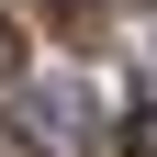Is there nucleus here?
I'll use <instances>...</instances> for the list:
<instances>
[{"label":"nucleus","instance_id":"obj_1","mask_svg":"<svg viewBox=\"0 0 157 157\" xmlns=\"http://www.w3.org/2000/svg\"><path fill=\"white\" fill-rule=\"evenodd\" d=\"M11 135H23L34 157H90L101 146V90H90V78H34L23 101H11Z\"/></svg>","mask_w":157,"mask_h":157},{"label":"nucleus","instance_id":"obj_2","mask_svg":"<svg viewBox=\"0 0 157 157\" xmlns=\"http://www.w3.org/2000/svg\"><path fill=\"white\" fill-rule=\"evenodd\" d=\"M124 157H157V90L135 101V124H124Z\"/></svg>","mask_w":157,"mask_h":157},{"label":"nucleus","instance_id":"obj_3","mask_svg":"<svg viewBox=\"0 0 157 157\" xmlns=\"http://www.w3.org/2000/svg\"><path fill=\"white\" fill-rule=\"evenodd\" d=\"M11 56H23V34H11V23H0V78H11Z\"/></svg>","mask_w":157,"mask_h":157}]
</instances>
